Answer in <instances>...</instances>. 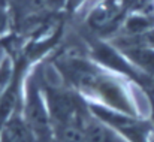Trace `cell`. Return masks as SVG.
<instances>
[{
	"label": "cell",
	"mask_w": 154,
	"mask_h": 142,
	"mask_svg": "<svg viewBox=\"0 0 154 142\" xmlns=\"http://www.w3.org/2000/svg\"><path fill=\"white\" fill-rule=\"evenodd\" d=\"M90 111L96 118H99L100 121L111 126L115 132H118L126 141L148 142L151 126L142 121L141 118L97 105H90Z\"/></svg>",
	"instance_id": "277c9868"
},
{
	"label": "cell",
	"mask_w": 154,
	"mask_h": 142,
	"mask_svg": "<svg viewBox=\"0 0 154 142\" xmlns=\"http://www.w3.org/2000/svg\"><path fill=\"white\" fill-rule=\"evenodd\" d=\"M8 21H9L8 9H6V6H5V2L0 0V35L6 30V27H8Z\"/></svg>",
	"instance_id": "30bf717a"
},
{
	"label": "cell",
	"mask_w": 154,
	"mask_h": 142,
	"mask_svg": "<svg viewBox=\"0 0 154 142\" xmlns=\"http://www.w3.org/2000/svg\"><path fill=\"white\" fill-rule=\"evenodd\" d=\"M24 120L32 132L35 142H54V121L51 118L47 100L42 99L38 82L29 81L26 91Z\"/></svg>",
	"instance_id": "3957f363"
},
{
	"label": "cell",
	"mask_w": 154,
	"mask_h": 142,
	"mask_svg": "<svg viewBox=\"0 0 154 142\" xmlns=\"http://www.w3.org/2000/svg\"><path fill=\"white\" fill-rule=\"evenodd\" d=\"M0 142H35L24 117L12 115L2 127Z\"/></svg>",
	"instance_id": "8992f818"
},
{
	"label": "cell",
	"mask_w": 154,
	"mask_h": 142,
	"mask_svg": "<svg viewBox=\"0 0 154 142\" xmlns=\"http://www.w3.org/2000/svg\"><path fill=\"white\" fill-rule=\"evenodd\" d=\"M54 142H88L84 126H54Z\"/></svg>",
	"instance_id": "9c48e42d"
},
{
	"label": "cell",
	"mask_w": 154,
	"mask_h": 142,
	"mask_svg": "<svg viewBox=\"0 0 154 142\" xmlns=\"http://www.w3.org/2000/svg\"><path fill=\"white\" fill-rule=\"evenodd\" d=\"M45 97L54 126H84L85 121L91 117L88 111L90 108H87L79 94L73 91L48 85L45 87Z\"/></svg>",
	"instance_id": "7a4b0ae2"
},
{
	"label": "cell",
	"mask_w": 154,
	"mask_h": 142,
	"mask_svg": "<svg viewBox=\"0 0 154 142\" xmlns=\"http://www.w3.org/2000/svg\"><path fill=\"white\" fill-rule=\"evenodd\" d=\"M63 5V0H15V11L20 23L42 20Z\"/></svg>",
	"instance_id": "5b68a950"
},
{
	"label": "cell",
	"mask_w": 154,
	"mask_h": 142,
	"mask_svg": "<svg viewBox=\"0 0 154 142\" xmlns=\"http://www.w3.org/2000/svg\"><path fill=\"white\" fill-rule=\"evenodd\" d=\"M118 11L114 5H102L97 9H94L91 12V15L88 17V26L94 30H103L108 29L115 20H117Z\"/></svg>",
	"instance_id": "ba28073f"
},
{
	"label": "cell",
	"mask_w": 154,
	"mask_h": 142,
	"mask_svg": "<svg viewBox=\"0 0 154 142\" xmlns=\"http://www.w3.org/2000/svg\"><path fill=\"white\" fill-rule=\"evenodd\" d=\"M84 130L88 142H127L118 132L96 117H90L85 121Z\"/></svg>",
	"instance_id": "52a82bcc"
},
{
	"label": "cell",
	"mask_w": 154,
	"mask_h": 142,
	"mask_svg": "<svg viewBox=\"0 0 154 142\" xmlns=\"http://www.w3.org/2000/svg\"><path fill=\"white\" fill-rule=\"evenodd\" d=\"M61 72L78 91L100 99L108 108H112L114 111L136 117L138 109L133 106V102L123 84L105 75L94 66L78 58H69L63 61Z\"/></svg>",
	"instance_id": "6da1fadb"
}]
</instances>
